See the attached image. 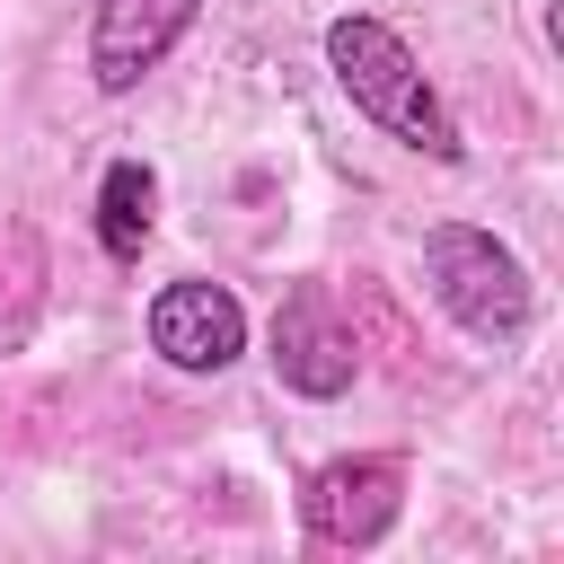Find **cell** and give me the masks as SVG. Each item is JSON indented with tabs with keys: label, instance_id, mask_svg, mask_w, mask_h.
<instances>
[{
	"label": "cell",
	"instance_id": "cell-1",
	"mask_svg": "<svg viewBox=\"0 0 564 564\" xmlns=\"http://www.w3.org/2000/svg\"><path fill=\"white\" fill-rule=\"evenodd\" d=\"M326 70H335V88L352 97V115H370L388 141L423 150L432 167H458V159H467L449 97L423 79L414 44H405L388 18H370V9H344V18H326Z\"/></svg>",
	"mask_w": 564,
	"mask_h": 564
},
{
	"label": "cell",
	"instance_id": "cell-2",
	"mask_svg": "<svg viewBox=\"0 0 564 564\" xmlns=\"http://www.w3.org/2000/svg\"><path fill=\"white\" fill-rule=\"evenodd\" d=\"M423 291H432L441 317H449L458 335H476V344H520L529 317H538L529 264H520L494 229H476V220H432V229H423Z\"/></svg>",
	"mask_w": 564,
	"mask_h": 564
},
{
	"label": "cell",
	"instance_id": "cell-3",
	"mask_svg": "<svg viewBox=\"0 0 564 564\" xmlns=\"http://www.w3.org/2000/svg\"><path fill=\"white\" fill-rule=\"evenodd\" d=\"M150 352L167 370H194V379L203 370H229L247 352V300L229 282H203V273L159 282V300H150Z\"/></svg>",
	"mask_w": 564,
	"mask_h": 564
},
{
	"label": "cell",
	"instance_id": "cell-4",
	"mask_svg": "<svg viewBox=\"0 0 564 564\" xmlns=\"http://www.w3.org/2000/svg\"><path fill=\"white\" fill-rule=\"evenodd\" d=\"M273 370L308 405H326V397H344L361 379V344H352V326L335 317V300L317 282H291L282 291V308H273Z\"/></svg>",
	"mask_w": 564,
	"mask_h": 564
},
{
	"label": "cell",
	"instance_id": "cell-5",
	"mask_svg": "<svg viewBox=\"0 0 564 564\" xmlns=\"http://www.w3.org/2000/svg\"><path fill=\"white\" fill-rule=\"evenodd\" d=\"M405 511V467L397 458H326L300 485V520L326 546H379Z\"/></svg>",
	"mask_w": 564,
	"mask_h": 564
},
{
	"label": "cell",
	"instance_id": "cell-6",
	"mask_svg": "<svg viewBox=\"0 0 564 564\" xmlns=\"http://www.w3.org/2000/svg\"><path fill=\"white\" fill-rule=\"evenodd\" d=\"M194 9L203 0H97V18H88V79H97V97H132L176 53Z\"/></svg>",
	"mask_w": 564,
	"mask_h": 564
},
{
	"label": "cell",
	"instance_id": "cell-7",
	"mask_svg": "<svg viewBox=\"0 0 564 564\" xmlns=\"http://www.w3.org/2000/svg\"><path fill=\"white\" fill-rule=\"evenodd\" d=\"M150 229H159V167L150 159H106V176H97V247L115 264H141Z\"/></svg>",
	"mask_w": 564,
	"mask_h": 564
}]
</instances>
